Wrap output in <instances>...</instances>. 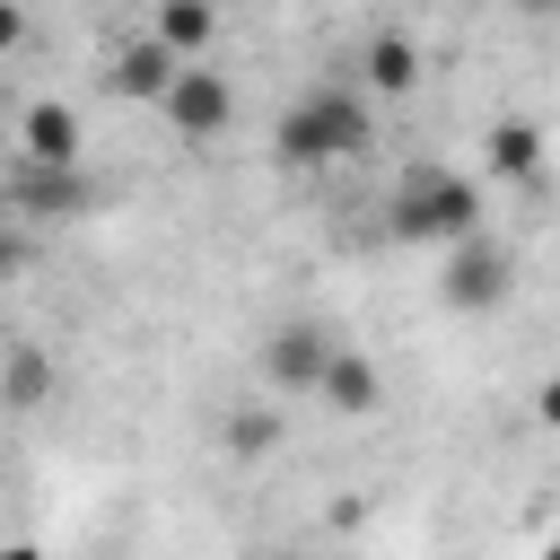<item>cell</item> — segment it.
I'll list each match as a JSON object with an SVG mask.
<instances>
[{
    "label": "cell",
    "instance_id": "16",
    "mask_svg": "<svg viewBox=\"0 0 560 560\" xmlns=\"http://www.w3.org/2000/svg\"><path fill=\"white\" fill-rule=\"evenodd\" d=\"M534 420H542V429H560V376H551V385L534 394Z\"/></svg>",
    "mask_w": 560,
    "mask_h": 560
},
{
    "label": "cell",
    "instance_id": "3",
    "mask_svg": "<svg viewBox=\"0 0 560 560\" xmlns=\"http://www.w3.org/2000/svg\"><path fill=\"white\" fill-rule=\"evenodd\" d=\"M228 114H236L228 70L184 61V70H175V88H166V122H175V140H210V131H228Z\"/></svg>",
    "mask_w": 560,
    "mask_h": 560
},
{
    "label": "cell",
    "instance_id": "10",
    "mask_svg": "<svg viewBox=\"0 0 560 560\" xmlns=\"http://www.w3.org/2000/svg\"><path fill=\"white\" fill-rule=\"evenodd\" d=\"M359 79H368L376 96H411V88H420V44H411V35H376V44L359 52Z\"/></svg>",
    "mask_w": 560,
    "mask_h": 560
},
{
    "label": "cell",
    "instance_id": "7",
    "mask_svg": "<svg viewBox=\"0 0 560 560\" xmlns=\"http://www.w3.org/2000/svg\"><path fill=\"white\" fill-rule=\"evenodd\" d=\"M315 394H324L332 411L368 420V411L385 402V376H376V359H368V350H332V359H324V376H315Z\"/></svg>",
    "mask_w": 560,
    "mask_h": 560
},
{
    "label": "cell",
    "instance_id": "18",
    "mask_svg": "<svg viewBox=\"0 0 560 560\" xmlns=\"http://www.w3.org/2000/svg\"><path fill=\"white\" fill-rule=\"evenodd\" d=\"M0 560H44V551L35 542H0Z\"/></svg>",
    "mask_w": 560,
    "mask_h": 560
},
{
    "label": "cell",
    "instance_id": "17",
    "mask_svg": "<svg viewBox=\"0 0 560 560\" xmlns=\"http://www.w3.org/2000/svg\"><path fill=\"white\" fill-rule=\"evenodd\" d=\"M516 18H560V0H516Z\"/></svg>",
    "mask_w": 560,
    "mask_h": 560
},
{
    "label": "cell",
    "instance_id": "11",
    "mask_svg": "<svg viewBox=\"0 0 560 560\" xmlns=\"http://www.w3.org/2000/svg\"><path fill=\"white\" fill-rule=\"evenodd\" d=\"M44 394H52V350H35V341L0 350V402L9 411H35Z\"/></svg>",
    "mask_w": 560,
    "mask_h": 560
},
{
    "label": "cell",
    "instance_id": "20",
    "mask_svg": "<svg viewBox=\"0 0 560 560\" xmlns=\"http://www.w3.org/2000/svg\"><path fill=\"white\" fill-rule=\"evenodd\" d=\"M542 560H560V534H551V542H542Z\"/></svg>",
    "mask_w": 560,
    "mask_h": 560
},
{
    "label": "cell",
    "instance_id": "12",
    "mask_svg": "<svg viewBox=\"0 0 560 560\" xmlns=\"http://www.w3.org/2000/svg\"><path fill=\"white\" fill-rule=\"evenodd\" d=\"M18 201H35L44 219H70V210H88V184H79V166H35L18 184Z\"/></svg>",
    "mask_w": 560,
    "mask_h": 560
},
{
    "label": "cell",
    "instance_id": "19",
    "mask_svg": "<svg viewBox=\"0 0 560 560\" xmlns=\"http://www.w3.org/2000/svg\"><path fill=\"white\" fill-rule=\"evenodd\" d=\"M9 262H18V245H9V236H0V280H9Z\"/></svg>",
    "mask_w": 560,
    "mask_h": 560
},
{
    "label": "cell",
    "instance_id": "9",
    "mask_svg": "<svg viewBox=\"0 0 560 560\" xmlns=\"http://www.w3.org/2000/svg\"><path fill=\"white\" fill-rule=\"evenodd\" d=\"M158 44H166L175 61H210L219 9H210V0H158Z\"/></svg>",
    "mask_w": 560,
    "mask_h": 560
},
{
    "label": "cell",
    "instance_id": "4",
    "mask_svg": "<svg viewBox=\"0 0 560 560\" xmlns=\"http://www.w3.org/2000/svg\"><path fill=\"white\" fill-rule=\"evenodd\" d=\"M508 271H516V262H508V245H499V236H464V245L446 254V280H438V289H446V306L481 315V306H499V298H508Z\"/></svg>",
    "mask_w": 560,
    "mask_h": 560
},
{
    "label": "cell",
    "instance_id": "6",
    "mask_svg": "<svg viewBox=\"0 0 560 560\" xmlns=\"http://www.w3.org/2000/svg\"><path fill=\"white\" fill-rule=\"evenodd\" d=\"M175 70H184V61H175V52H166V44L149 35V44H122V52H114V70H105V88H114V96H140V105H166V88H175Z\"/></svg>",
    "mask_w": 560,
    "mask_h": 560
},
{
    "label": "cell",
    "instance_id": "22",
    "mask_svg": "<svg viewBox=\"0 0 560 560\" xmlns=\"http://www.w3.org/2000/svg\"><path fill=\"white\" fill-rule=\"evenodd\" d=\"M210 9H219V0H210Z\"/></svg>",
    "mask_w": 560,
    "mask_h": 560
},
{
    "label": "cell",
    "instance_id": "1",
    "mask_svg": "<svg viewBox=\"0 0 560 560\" xmlns=\"http://www.w3.org/2000/svg\"><path fill=\"white\" fill-rule=\"evenodd\" d=\"M385 228L402 245H464V236H481V184L455 166H420V175H402Z\"/></svg>",
    "mask_w": 560,
    "mask_h": 560
},
{
    "label": "cell",
    "instance_id": "21",
    "mask_svg": "<svg viewBox=\"0 0 560 560\" xmlns=\"http://www.w3.org/2000/svg\"><path fill=\"white\" fill-rule=\"evenodd\" d=\"M280 560H298V551H280Z\"/></svg>",
    "mask_w": 560,
    "mask_h": 560
},
{
    "label": "cell",
    "instance_id": "14",
    "mask_svg": "<svg viewBox=\"0 0 560 560\" xmlns=\"http://www.w3.org/2000/svg\"><path fill=\"white\" fill-rule=\"evenodd\" d=\"M280 429H289L280 411L245 402V411H228V429H219V438H228V455H271V446H280Z\"/></svg>",
    "mask_w": 560,
    "mask_h": 560
},
{
    "label": "cell",
    "instance_id": "8",
    "mask_svg": "<svg viewBox=\"0 0 560 560\" xmlns=\"http://www.w3.org/2000/svg\"><path fill=\"white\" fill-rule=\"evenodd\" d=\"M18 140H26V158H35V166H79V114H70L61 96H44V105H26V122H18Z\"/></svg>",
    "mask_w": 560,
    "mask_h": 560
},
{
    "label": "cell",
    "instance_id": "15",
    "mask_svg": "<svg viewBox=\"0 0 560 560\" xmlns=\"http://www.w3.org/2000/svg\"><path fill=\"white\" fill-rule=\"evenodd\" d=\"M18 44H26V9H18V0H0V52H18Z\"/></svg>",
    "mask_w": 560,
    "mask_h": 560
},
{
    "label": "cell",
    "instance_id": "2",
    "mask_svg": "<svg viewBox=\"0 0 560 560\" xmlns=\"http://www.w3.org/2000/svg\"><path fill=\"white\" fill-rule=\"evenodd\" d=\"M271 140H280V166H332V158H350L368 140V96L359 88H315V96H298L280 114Z\"/></svg>",
    "mask_w": 560,
    "mask_h": 560
},
{
    "label": "cell",
    "instance_id": "13",
    "mask_svg": "<svg viewBox=\"0 0 560 560\" xmlns=\"http://www.w3.org/2000/svg\"><path fill=\"white\" fill-rule=\"evenodd\" d=\"M542 166V131L534 122H490V175H534Z\"/></svg>",
    "mask_w": 560,
    "mask_h": 560
},
{
    "label": "cell",
    "instance_id": "5",
    "mask_svg": "<svg viewBox=\"0 0 560 560\" xmlns=\"http://www.w3.org/2000/svg\"><path fill=\"white\" fill-rule=\"evenodd\" d=\"M324 359H332V341H324L315 324H280V332L262 341V376H271L280 394H315Z\"/></svg>",
    "mask_w": 560,
    "mask_h": 560
}]
</instances>
